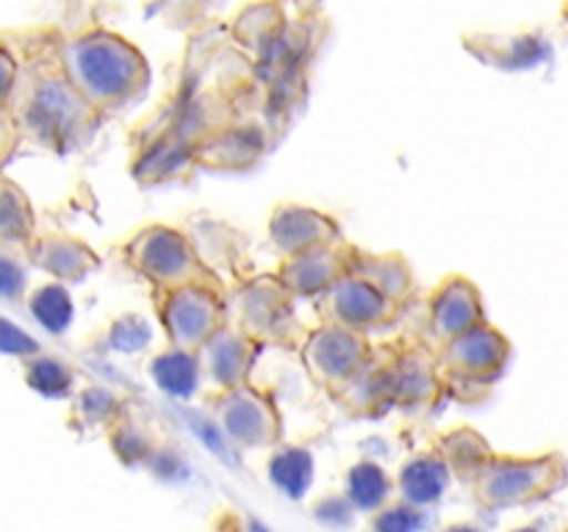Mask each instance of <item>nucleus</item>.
<instances>
[{
	"label": "nucleus",
	"mask_w": 568,
	"mask_h": 532,
	"mask_svg": "<svg viewBox=\"0 0 568 532\" xmlns=\"http://www.w3.org/2000/svg\"><path fill=\"white\" fill-rule=\"evenodd\" d=\"M386 491V477H383V471L377 469V466L364 463L349 474V497H353V502L361 504V508H375V504H381Z\"/></svg>",
	"instance_id": "nucleus-4"
},
{
	"label": "nucleus",
	"mask_w": 568,
	"mask_h": 532,
	"mask_svg": "<svg viewBox=\"0 0 568 532\" xmlns=\"http://www.w3.org/2000/svg\"><path fill=\"white\" fill-rule=\"evenodd\" d=\"M447 474L438 463H414L403 474V488L414 502H433L442 497Z\"/></svg>",
	"instance_id": "nucleus-2"
},
{
	"label": "nucleus",
	"mask_w": 568,
	"mask_h": 532,
	"mask_svg": "<svg viewBox=\"0 0 568 532\" xmlns=\"http://www.w3.org/2000/svg\"><path fill=\"white\" fill-rule=\"evenodd\" d=\"M11 72H14V66H11V59L3 53V50H0V100H3L6 92H9Z\"/></svg>",
	"instance_id": "nucleus-11"
},
{
	"label": "nucleus",
	"mask_w": 568,
	"mask_h": 532,
	"mask_svg": "<svg viewBox=\"0 0 568 532\" xmlns=\"http://www.w3.org/2000/svg\"><path fill=\"white\" fill-rule=\"evenodd\" d=\"M544 480H547V466H508V469L497 471L491 493L497 499H519L541 488Z\"/></svg>",
	"instance_id": "nucleus-1"
},
{
	"label": "nucleus",
	"mask_w": 568,
	"mask_h": 532,
	"mask_svg": "<svg viewBox=\"0 0 568 532\" xmlns=\"http://www.w3.org/2000/svg\"><path fill=\"white\" fill-rule=\"evenodd\" d=\"M272 480H275L286 493L300 497L311 482V458L305 452H297V449L283 452L281 458L272 463Z\"/></svg>",
	"instance_id": "nucleus-3"
},
{
	"label": "nucleus",
	"mask_w": 568,
	"mask_h": 532,
	"mask_svg": "<svg viewBox=\"0 0 568 532\" xmlns=\"http://www.w3.org/2000/svg\"><path fill=\"white\" fill-rule=\"evenodd\" d=\"M250 532H270V530H266L264 524H258V521H253V524H250Z\"/></svg>",
	"instance_id": "nucleus-12"
},
{
	"label": "nucleus",
	"mask_w": 568,
	"mask_h": 532,
	"mask_svg": "<svg viewBox=\"0 0 568 532\" xmlns=\"http://www.w3.org/2000/svg\"><path fill=\"white\" fill-rule=\"evenodd\" d=\"M416 526H419V515L408 508L388 510L377 521V532H416Z\"/></svg>",
	"instance_id": "nucleus-9"
},
{
	"label": "nucleus",
	"mask_w": 568,
	"mask_h": 532,
	"mask_svg": "<svg viewBox=\"0 0 568 532\" xmlns=\"http://www.w3.org/2000/svg\"><path fill=\"white\" fill-rule=\"evenodd\" d=\"M453 532H475V530H453Z\"/></svg>",
	"instance_id": "nucleus-13"
},
{
	"label": "nucleus",
	"mask_w": 568,
	"mask_h": 532,
	"mask_svg": "<svg viewBox=\"0 0 568 532\" xmlns=\"http://www.w3.org/2000/svg\"><path fill=\"white\" fill-rule=\"evenodd\" d=\"M33 314L48 330H61L70 321V299L61 288H44L33 299Z\"/></svg>",
	"instance_id": "nucleus-5"
},
{
	"label": "nucleus",
	"mask_w": 568,
	"mask_h": 532,
	"mask_svg": "<svg viewBox=\"0 0 568 532\" xmlns=\"http://www.w3.org/2000/svg\"><path fill=\"white\" fill-rule=\"evenodd\" d=\"M22 288V272L9 260H0V294L3 297H14Z\"/></svg>",
	"instance_id": "nucleus-10"
},
{
	"label": "nucleus",
	"mask_w": 568,
	"mask_h": 532,
	"mask_svg": "<svg viewBox=\"0 0 568 532\" xmlns=\"http://www.w3.org/2000/svg\"><path fill=\"white\" fill-rule=\"evenodd\" d=\"M31 382L42 393H61L67 388V371L59 364L42 360V364H37L31 369Z\"/></svg>",
	"instance_id": "nucleus-6"
},
{
	"label": "nucleus",
	"mask_w": 568,
	"mask_h": 532,
	"mask_svg": "<svg viewBox=\"0 0 568 532\" xmlns=\"http://www.w3.org/2000/svg\"><path fill=\"white\" fill-rule=\"evenodd\" d=\"M519 532H536V530H519Z\"/></svg>",
	"instance_id": "nucleus-14"
},
{
	"label": "nucleus",
	"mask_w": 568,
	"mask_h": 532,
	"mask_svg": "<svg viewBox=\"0 0 568 532\" xmlns=\"http://www.w3.org/2000/svg\"><path fill=\"white\" fill-rule=\"evenodd\" d=\"M166 366H170V371L159 369L161 371L159 380L164 382L172 393H186L189 388H192V366H189V360L175 358V360H166Z\"/></svg>",
	"instance_id": "nucleus-8"
},
{
	"label": "nucleus",
	"mask_w": 568,
	"mask_h": 532,
	"mask_svg": "<svg viewBox=\"0 0 568 532\" xmlns=\"http://www.w3.org/2000/svg\"><path fill=\"white\" fill-rule=\"evenodd\" d=\"M33 349H37V341H33L31 336H26V332L17 325H11V321L0 319V352L26 355L33 352Z\"/></svg>",
	"instance_id": "nucleus-7"
}]
</instances>
